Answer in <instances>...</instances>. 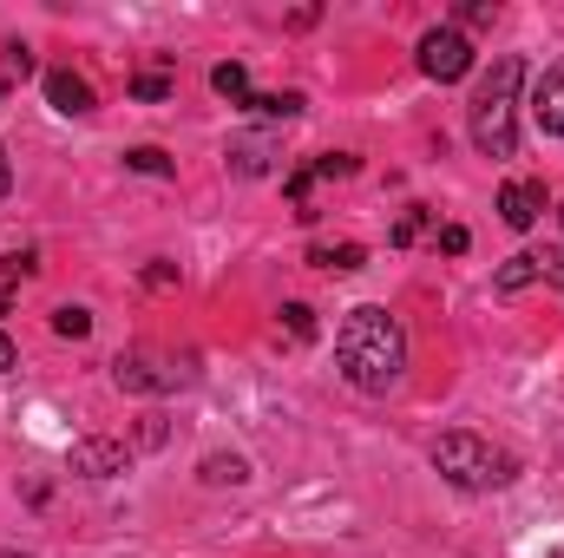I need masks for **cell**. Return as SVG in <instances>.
<instances>
[{"label":"cell","mask_w":564,"mask_h":558,"mask_svg":"<svg viewBox=\"0 0 564 558\" xmlns=\"http://www.w3.org/2000/svg\"><path fill=\"white\" fill-rule=\"evenodd\" d=\"M335 368L348 388L361 395H388L401 375H408V329L381 309V302H361L341 315L335 329Z\"/></svg>","instance_id":"6da1fadb"},{"label":"cell","mask_w":564,"mask_h":558,"mask_svg":"<svg viewBox=\"0 0 564 558\" xmlns=\"http://www.w3.org/2000/svg\"><path fill=\"white\" fill-rule=\"evenodd\" d=\"M519 86H525V60L499 53L473 93V144L486 158H519Z\"/></svg>","instance_id":"7a4b0ae2"},{"label":"cell","mask_w":564,"mask_h":558,"mask_svg":"<svg viewBox=\"0 0 564 558\" xmlns=\"http://www.w3.org/2000/svg\"><path fill=\"white\" fill-rule=\"evenodd\" d=\"M433 466L459 486V493H492V486H512L519 480V453L479 440V433H440L433 440Z\"/></svg>","instance_id":"3957f363"},{"label":"cell","mask_w":564,"mask_h":558,"mask_svg":"<svg viewBox=\"0 0 564 558\" xmlns=\"http://www.w3.org/2000/svg\"><path fill=\"white\" fill-rule=\"evenodd\" d=\"M421 73L440 79V86L466 79V73H473V40H466L459 26H433V33L421 40Z\"/></svg>","instance_id":"277c9868"},{"label":"cell","mask_w":564,"mask_h":558,"mask_svg":"<svg viewBox=\"0 0 564 558\" xmlns=\"http://www.w3.org/2000/svg\"><path fill=\"white\" fill-rule=\"evenodd\" d=\"M112 382H119L126 395H171V388H184V368H164V362H151V355H119V362H112Z\"/></svg>","instance_id":"5b68a950"},{"label":"cell","mask_w":564,"mask_h":558,"mask_svg":"<svg viewBox=\"0 0 564 558\" xmlns=\"http://www.w3.org/2000/svg\"><path fill=\"white\" fill-rule=\"evenodd\" d=\"M539 277L564 289V250H519V257L492 277V289H499V296H519L525 282H539Z\"/></svg>","instance_id":"8992f818"},{"label":"cell","mask_w":564,"mask_h":558,"mask_svg":"<svg viewBox=\"0 0 564 558\" xmlns=\"http://www.w3.org/2000/svg\"><path fill=\"white\" fill-rule=\"evenodd\" d=\"M66 466L79 473V480H112V473H126L132 466V453H126V440H73V453H66Z\"/></svg>","instance_id":"52a82bcc"},{"label":"cell","mask_w":564,"mask_h":558,"mask_svg":"<svg viewBox=\"0 0 564 558\" xmlns=\"http://www.w3.org/2000/svg\"><path fill=\"white\" fill-rule=\"evenodd\" d=\"M545 211H552V197H545V184H539V178H512V184L499 191V217H506L512 230H532Z\"/></svg>","instance_id":"ba28073f"},{"label":"cell","mask_w":564,"mask_h":558,"mask_svg":"<svg viewBox=\"0 0 564 558\" xmlns=\"http://www.w3.org/2000/svg\"><path fill=\"white\" fill-rule=\"evenodd\" d=\"M224 158H230V171H237V178H270L282 151H276V139L250 132V139H230V151H224Z\"/></svg>","instance_id":"9c48e42d"},{"label":"cell","mask_w":564,"mask_h":558,"mask_svg":"<svg viewBox=\"0 0 564 558\" xmlns=\"http://www.w3.org/2000/svg\"><path fill=\"white\" fill-rule=\"evenodd\" d=\"M532 119H539L545 139H564V66H552V73L539 79V93H532Z\"/></svg>","instance_id":"30bf717a"},{"label":"cell","mask_w":564,"mask_h":558,"mask_svg":"<svg viewBox=\"0 0 564 558\" xmlns=\"http://www.w3.org/2000/svg\"><path fill=\"white\" fill-rule=\"evenodd\" d=\"M46 99H53V112H66V119L93 112V86H86L73 66H53V73H46Z\"/></svg>","instance_id":"8fae6325"},{"label":"cell","mask_w":564,"mask_h":558,"mask_svg":"<svg viewBox=\"0 0 564 558\" xmlns=\"http://www.w3.org/2000/svg\"><path fill=\"white\" fill-rule=\"evenodd\" d=\"M197 480H204V486H243V480H250V460H243V453H204Z\"/></svg>","instance_id":"7c38bea8"},{"label":"cell","mask_w":564,"mask_h":558,"mask_svg":"<svg viewBox=\"0 0 564 558\" xmlns=\"http://www.w3.org/2000/svg\"><path fill=\"white\" fill-rule=\"evenodd\" d=\"M308 264H315V270L348 277V270H361V264H368V250H361V244H315V250H308Z\"/></svg>","instance_id":"4fadbf2b"},{"label":"cell","mask_w":564,"mask_h":558,"mask_svg":"<svg viewBox=\"0 0 564 558\" xmlns=\"http://www.w3.org/2000/svg\"><path fill=\"white\" fill-rule=\"evenodd\" d=\"M243 112H257V119H295L302 112V93H250Z\"/></svg>","instance_id":"5bb4252c"},{"label":"cell","mask_w":564,"mask_h":558,"mask_svg":"<svg viewBox=\"0 0 564 558\" xmlns=\"http://www.w3.org/2000/svg\"><path fill=\"white\" fill-rule=\"evenodd\" d=\"M210 86H217L230 106H243V99H250V73H243V60H224V66L210 73Z\"/></svg>","instance_id":"9a60e30c"},{"label":"cell","mask_w":564,"mask_h":558,"mask_svg":"<svg viewBox=\"0 0 564 558\" xmlns=\"http://www.w3.org/2000/svg\"><path fill=\"white\" fill-rule=\"evenodd\" d=\"M126 171H139V178H171L177 164H171L158 144H132V151H126Z\"/></svg>","instance_id":"2e32d148"},{"label":"cell","mask_w":564,"mask_h":558,"mask_svg":"<svg viewBox=\"0 0 564 558\" xmlns=\"http://www.w3.org/2000/svg\"><path fill=\"white\" fill-rule=\"evenodd\" d=\"M426 224H433V211H426V204H414V211H401V224L388 230V244H394V250H408V244H421V237H426Z\"/></svg>","instance_id":"e0dca14e"},{"label":"cell","mask_w":564,"mask_h":558,"mask_svg":"<svg viewBox=\"0 0 564 558\" xmlns=\"http://www.w3.org/2000/svg\"><path fill=\"white\" fill-rule=\"evenodd\" d=\"M53 335H66V342H86V335H93V309H79V302L53 309Z\"/></svg>","instance_id":"ac0fdd59"},{"label":"cell","mask_w":564,"mask_h":558,"mask_svg":"<svg viewBox=\"0 0 564 558\" xmlns=\"http://www.w3.org/2000/svg\"><path fill=\"white\" fill-rule=\"evenodd\" d=\"M33 270H40V257H33V250H13V257H0V296H13V289L33 277Z\"/></svg>","instance_id":"d6986e66"},{"label":"cell","mask_w":564,"mask_h":558,"mask_svg":"<svg viewBox=\"0 0 564 558\" xmlns=\"http://www.w3.org/2000/svg\"><path fill=\"white\" fill-rule=\"evenodd\" d=\"M132 99H144V106H164V99H171V73H164V66L139 73V79H132Z\"/></svg>","instance_id":"ffe728a7"},{"label":"cell","mask_w":564,"mask_h":558,"mask_svg":"<svg viewBox=\"0 0 564 558\" xmlns=\"http://www.w3.org/2000/svg\"><path fill=\"white\" fill-rule=\"evenodd\" d=\"M282 329H289V342H315V309L308 302H282Z\"/></svg>","instance_id":"44dd1931"},{"label":"cell","mask_w":564,"mask_h":558,"mask_svg":"<svg viewBox=\"0 0 564 558\" xmlns=\"http://www.w3.org/2000/svg\"><path fill=\"white\" fill-rule=\"evenodd\" d=\"M302 171H308L315 184H322V178H355V151H328V158H315V164H302Z\"/></svg>","instance_id":"7402d4cb"},{"label":"cell","mask_w":564,"mask_h":558,"mask_svg":"<svg viewBox=\"0 0 564 558\" xmlns=\"http://www.w3.org/2000/svg\"><path fill=\"white\" fill-rule=\"evenodd\" d=\"M459 20H466V26H492V20H499V7H486V0H473V7H459Z\"/></svg>","instance_id":"603a6c76"},{"label":"cell","mask_w":564,"mask_h":558,"mask_svg":"<svg viewBox=\"0 0 564 558\" xmlns=\"http://www.w3.org/2000/svg\"><path fill=\"white\" fill-rule=\"evenodd\" d=\"M466 244H473V237H466L459 224H446V230H440V250H446V257H466Z\"/></svg>","instance_id":"cb8c5ba5"},{"label":"cell","mask_w":564,"mask_h":558,"mask_svg":"<svg viewBox=\"0 0 564 558\" xmlns=\"http://www.w3.org/2000/svg\"><path fill=\"white\" fill-rule=\"evenodd\" d=\"M7 73L26 79V73H33V53H26V46H7Z\"/></svg>","instance_id":"d4e9b609"},{"label":"cell","mask_w":564,"mask_h":558,"mask_svg":"<svg viewBox=\"0 0 564 558\" xmlns=\"http://www.w3.org/2000/svg\"><path fill=\"white\" fill-rule=\"evenodd\" d=\"M144 282H151V289H171V282H177V270H171V264H151V270H144Z\"/></svg>","instance_id":"484cf974"},{"label":"cell","mask_w":564,"mask_h":558,"mask_svg":"<svg viewBox=\"0 0 564 558\" xmlns=\"http://www.w3.org/2000/svg\"><path fill=\"white\" fill-rule=\"evenodd\" d=\"M13 362H20V355H13V335H7V329H0V375H7V368H13Z\"/></svg>","instance_id":"4316f807"},{"label":"cell","mask_w":564,"mask_h":558,"mask_svg":"<svg viewBox=\"0 0 564 558\" xmlns=\"http://www.w3.org/2000/svg\"><path fill=\"white\" fill-rule=\"evenodd\" d=\"M13 191V164H7V144H0V197Z\"/></svg>","instance_id":"83f0119b"},{"label":"cell","mask_w":564,"mask_h":558,"mask_svg":"<svg viewBox=\"0 0 564 558\" xmlns=\"http://www.w3.org/2000/svg\"><path fill=\"white\" fill-rule=\"evenodd\" d=\"M7 86H13V73H7V66H0V99H7Z\"/></svg>","instance_id":"f1b7e54d"},{"label":"cell","mask_w":564,"mask_h":558,"mask_svg":"<svg viewBox=\"0 0 564 558\" xmlns=\"http://www.w3.org/2000/svg\"><path fill=\"white\" fill-rule=\"evenodd\" d=\"M0 558H26V552H0Z\"/></svg>","instance_id":"f546056e"},{"label":"cell","mask_w":564,"mask_h":558,"mask_svg":"<svg viewBox=\"0 0 564 558\" xmlns=\"http://www.w3.org/2000/svg\"><path fill=\"white\" fill-rule=\"evenodd\" d=\"M558 224H564V204H558Z\"/></svg>","instance_id":"4dcf8cb0"}]
</instances>
